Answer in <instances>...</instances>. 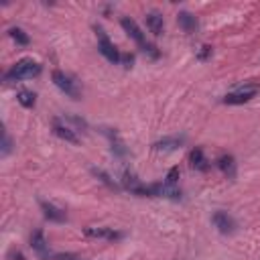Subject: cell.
I'll return each mask as SVG.
<instances>
[{
    "instance_id": "6da1fadb",
    "label": "cell",
    "mask_w": 260,
    "mask_h": 260,
    "mask_svg": "<svg viewBox=\"0 0 260 260\" xmlns=\"http://www.w3.org/2000/svg\"><path fill=\"white\" fill-rule=\"evenodd\" d=\"M43 71V65L35 59H20L16 61L6 73H4V79L6 81H20V79H32L37 75H41Z\"/></svg>"
},
{
    "instance_id": "7a4b0ae2",
    "label": "cell",
    "mask_w": 260,
    "mask_h": 260,
    "mask_svg": "<svg viewBox=\"0 0 260 260\" xmlns=\"http://www.w3.org/2000/svg\"><path fill=\"white\" fill-rule=\"evenodd\" d=\"M120 24H122V28L126 30V35H128V37H130V39H132V41H134V43H136L144 53H148L152 59H156V57L160 55V53H158V49H156L152 43H148V41H146L144 32H142V30H140V26L136 24V20H132L130 16H122V18H120Z\"/></svg>"
},
{
    "instance_id": "3957f363",
    "label": "cell",
    "mask_w": 260,
    "mask_h": 260,
    "mask_svg": "<svg viewBox=\"0 0 260 260\" xmlns=\"http://www.w3.org/2000/svg\"><path fill=\"white\" fill-rule=\"evenodd\" d=\"M95 35H98V49H100V53H102L110 63H120V61H122V55L118 53V49L114 47V43L108 39V35L104 32V28L95 26Z\"/></svg>"
},
{
    "instance_id": "277c9868",
    "label": "cell",
    "mask_w": 260,
    "mask_h": 260,
    "mask_svg": "<svg viewBox=\"0 0 260 260\" xmlns=\"http://www.w3.org/2000/svg\"><path fill=\"white\" fill-rule=\"evenodd\" d=\"M53 83H55L65 95H69V98H73V100H79V87H77V83H75L67 73L55 69V71H53Z\"/></svg>"
},
{
    "instance_id": "5b68a950",
    "label": "cell",
    "mask_w": 260,
    "mask_h": 260,
    "mask_svg": "<svg viewBox=\"0 0 260 260\" xmlns=\"http://www.w3.org/2000/svg\"><path fill=\"white\" fill-rule=\"evenodd\" d=\"M256 91H258V85H256V83H254V85H246V87H242V89H238V91L225 93V95H223V104H228V106L246 104V102H250V100L256 95Z\"/></svg>"
},
{
    "instance_id": "8992f818",
    "label": "cell",
    "mask_w": 260,
    "mask_h": 260,
    "mask_svg": "<svg viewBox=\"0 0 260 260\" xmlns=\"http://www.w3.org/2000/svg\"><path fill=\"white\" fill-rule=\"evenodd\" d=\"M122 185H124V189H128L130 193H136V195H142V197H150V185L140 183V179H136V175L130 173V171H124V175H122Z\"/></svg>"
},
{
    "instance_id": "52a82bcc",
    "label": "cell",
    "mask_w": 260,
    "mask_h": 260,
    "mask_svg": "<svg viewBox=\"0 0 260 260\" xmlns=\"http://www.w3.org/2000/svg\"><path fill=\"white\" fill-rule=\"evenodd\" d=\"M211 221H213V225H215L221 234H225V236H228V234H234L236 228H238V225H236V219H234L228 211H215L213 217H211Z\"/></svg>"
},
{
    "instance_id": "ba28073f",
    "label": "cell",
    "mask_w": 260,
    "mask_h": 260,
    "mask_svg": "<svg viewBox=\"0 0 260 260\" xmlns=\"http://www.w3.org/2000/svg\"><path fill=\"white\" fill-rule=\"evenodd\" d=\"M150 197H165V199L179 201V199H181V191H179L175 185L154 183V185H150Z\"/></svg>"
},
{
    "instance_id": "9c48e42d",
    "label": "cell",
    "mask_w": 260,
    "mask_h": 260,
    "mask_svg": "<svg viewBox=\"0 0 260 260\" xmlns=\"http://www.w3.org/2000/svg\"><path fill=\"white\" fill-rule=\"evenodd\" d=\"M53 132H55V136H59V138L65 140V142H71V144H77V142H79L75 130L69 128V126H67L65 122H61L59 118H53Z\"/></svg>"
},
{
    "instance_id": "30bf717a",
    "label": "cell",
    "mask_w": 260,
    "mask_h": 260,
    "mask_svg": "<svg viewBox=\"0 0 260 260\" xmlns=\"http://www.w3.org/2000/svg\"><path fill=\"white\" fill-rule=\"evenodd\" d=\"M83 234L89 238H102V240H110V242L120 240L124 236L122 232H116L114 228H85Z\"/></svg>"
},
{
    "instance_id": "8fae6325",
    "label": "cell",
    "mask_w": 260,
    "mask_h": 260,
    "mask_svg": "<svg viewBox=\"0 0 260 260\" xmlns=\"http://www.w3.org/2000/svg\"><path fill=\"white\" fill-rule=\"evenodd\" d=\"M41 209H43V215H45L47 219H51V221H57V223L67 221L65 209H61V207H57V205H53V203H49V201H41Z\"/></svg>"
},
{
    "instance_id": "7c38bea8",
    "label": "cell",
    "mask_w": 260,
    "mask_h": 260,
    "mask_svg": "<svg viewBox=\"0 0 260 260\" xmlns=\"http://www.w3.org/2000/svg\"><path fill=\"white\" fill-rule=\"evenodd\" d=\"M30 248L39 254V256H43V258H49V254H47V240H45V234H43V230H35L32 234H30Z\"/></svg>"
},
{
    "instance_id": "4fadbf2b",
    "label": "cell",
    "mask_w": 260,
    "mask_h": 260,
    "mask_svg": "<svg viewBox=\"0 0 260 260\" xmlns=\"http://www.w3.org/2000/svg\"><path fill=\"white\" fill-rule=\"evenodd\" d=\"M146 26L154 37H160L162 30H165V20H162V16L158 12L152 10V12H146Z\"/></svg>"
},
{
    "instance_id": "5bb4252c",
    "label": "cell",
    "mask_w": 260,
    "mask_h": 260,
    "mask_svg": "<svg viewBox=\"0 0 260 260\" xmlns=\"http://www.w3.org/2000/svg\"><path fill=\"white\" fill-rule=\"evenodd\" d=\"M183 136H171V138H162V140H156L154 144H152V148L154 150H158V152H171V150H175V148H179L181 144H183Z\"/></svg>"
},
{
    "instance_id": "9a60e30c",
    "label": "cell",
    "mask_w": 260,
    "mask_h": 260,
    "mask_svg": "<svg viewBox=\"0 0 260 260\" xmlns=\"http://www.w3.org/2000/svg\"><path fill=\"white\" fill-rule=\"evenodd\" d=\"M189 165L195 169V171H207L209 169V160L205 158L203 150L201 148H193L189 152Z\"/></svg>"
},
{
    "instance_id": "2e32d148",
    "label": "cell",
    "mask_w": 260,
    "mask_h": 260,
    "mask_svg": "<svg viewBox=\"0 0 260 260\" xmlns=\"http://www.w3.org/2000/svg\"><path fill=\"white\" fill-rule=\"evenodd\" d=\"M177 22H179V26H181L185 32H195V30H197V18H195L191 12H187V10H181V12L177 14Z\"/></svg>"
},
{
    "instance_id": "e0dca14e",
    "label": "cell",
    "mask_w": 260,
    "mask_h": 260,
    "mask_svg": "<svg viewBox=\"0 0 260 260\" xmlns=\"http://www.w3.org/2000/svg\"><path fill=\"white\" fill-rule=\"evenodd\" d=\"M217 167L221 169V173L228 177V179H234L236 177V160L232 154H221L217 158Z\"/></svg>"
},
{
    "instance_id": "ac0fdd59",
    "label": "cell",
    "mask_w": 260,
    "mask_h": 260,
    "mask_svg": "<svg viewBox=\"0 0 260 260\" xmlns=\"http://www.w3.org/2000/svg\"><path fill=\"white\" fill-rule=\"evenodd\" d=\"M16 100H18V104L24 106V108H32V106H35V93L28 91V89H20V91L16 93Z\"/></svg>"
},
{
    "instance_id": "d6986e66",
    "label": "cell",
    "mask_w": 260,
    "mask_h": 260,
    "mask_svg": "<svg viewBox=\"0 0 260 260\" xmlns=\"http://www.w3.org/2000/svg\"><path fill=\"white\" fill-rule=\"evenodd\" d=\"M8 35H10V39H14L18 45H28V43H30L28 35H26L22 28H18V26H12V28L8 30Z\"/></svg>"
},
{
    "instance_id": "ffe728a7",
    "label": "cell",
    "mask_w": 260,
    "mask_h": 260,
    "mask_svg": "<svg viewBox=\"0 0 260 260\" xmlns=\"http://www.w3.org/2000/svg\"><path fill=\"white\" fill-rule=\"evenodd\" d=\"M91 173H93V175H95V177H98L106 187H110V189H118V185L112 181V177H110L106 171H102V169H95V167H93V169H91Z\"/></svg>"
},
{
    "instance_id": "44dd1931",
    "label": "cell",
    "mask_w": 260,
    "mask_h": 260,
    "mask_svg": "<svg viewBox=\"0 0 260 260\" xmlns=\"http://www.w3.org/2000/svg\"><path fill=\"white\" fill-rule=\"evenodd\" d=\"M179 167H171L169 169V173H167V177H165V183L167 185H177V181H179Z\"/></svg>"
},
{
    "instance_id": "7402d4cb",
    "label": "cell",
    "mask_w": 260,
    "mask_h": 260,
    "mask_svg": "<svg viewBox=\"0 0 260 260\" xmlns=\"http://www.w3.org/2000/svg\"><path fill=\"white\" fill-rule=\"evenodd\" d=\"M211 55H213V47H209V45H203V47L199 49V53H197V59H199V61H207Z\"/></svg>"
},
{
    "instance_id": "603a6c76",
    "label": "cell",
    "mask_w": 260,
    "mask_h": 260,
    "mask_svg": "<svg viewBox=\"0 0 260 260\" xmlns=\"http://www.w3.org/2000/svg\"><path fill=\"white\" fill-rule=\"evenodd\" d=\"M51 258H53V260H83V258H79L77 254H69V252H59V254H53Z\"/></svg>"
},
{
    "instance_id": "cb8c5ba5",
    "label": "cell",
    "mask_w": 260,
    "mask_h": 260,
    "mask_svg": "<svg viewBox=\"0 0 260 260\" xmlns=\"http://www.w3.org/2000/svg\"><path fill=\"white\" fill-rule=\"evenodd\" d=\"M6 260H26V258H24V254H22L20 250L10 248V250L6 252Z\"/></svg>"
},
{
    "instance_id": "d4e9b609",
    "label": "cell",
    "mask_w": 260,
    "mask_h": 260,
    "mask_svg": "<svg viewBox=\"0 0 260 260\" xmlns=\"http://www.w3.org/2000/svg\"><path fill=\"white\" fill-rule=\"evenodd\" d=\"M10 136L6 134V132H2V156H6L8 152H10Z\"/></svg>"
},
{
    "instance_id": "484cf974",
    "label": "cell",
    "mask_w": 260,
    "mask_h": 260,
    "mask_svg": "<svg viewBox=\"0 0 260 260\" xmlns=\"http://www.w3.org/2000/svg\"><path fill=\"white\" fill-rule=\"evenodd\" d=\"M132 61H134V57H132V55H122V63H124V67H130V65H132Z\"/></svg>"
}]
</instances>
